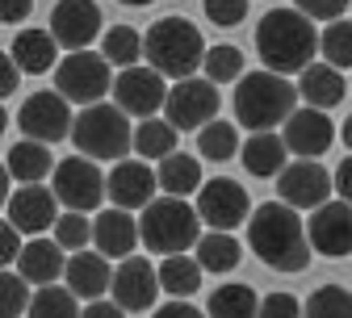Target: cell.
Segmentation results:
<instances>
[{
  "label": "cell",
  "mask_w": 352,
  "mask_h": 318,
  "mask_svg": "<svg viewBox=\"0 0 352 318\" xmlns=\"http://www.w3.org/2000/svg\"><path fill=\"white\" fill-rule=\"evenodd\" d=\"M248 243L273 272H302L315 255L311 235H306V222L285 201L256 205V214L248 222Z\"/></svg>",
  "instance_id": "obj_1"
},
{
  "label": "cell",
  "mask_w": 352,
  "mask_h": 318,
  "mask_svg": "<svg viewBox=\"0 0 352 318\" xmlns=\"http://www.w3.org/2000/svg\"><path fill=\"white\" fill-rule=\"evenodd\" d=\"M319 30L315 21L298 13V9H273L264 13L260 25H256V51L264 59V71H277V76H289V71H306L319 55Z\"/></svg>",
  "instance_id": "obj_2"
},
{
  "label": "cell",
  "mask_w": 352,
  "mask_h": 318,
  "mask_svg": "<svg viewBox=\"0 0 352 318\" xmlns=\"http://www.w3.org/2000/svg\"><path fill=\"white\" fill-rule=\"evenodd\" d=\"M298 113V84L277 71H248L235 84V117L252 134H273Z\"/></svg>",
  "instance_id": "obj_3"
},
{
  "label": "cell",
  "mask_w": 352,
  "mask_h": 318,
  "mask_svg": "<svg viewBox=\"0 0 352 318\" xmlns=\"http://www.w3.org/2000/svg\"><path fill=\"white\" fill-rule=\"evenodd\" d=\"M206 38L189 17H160L147 30V67H155L164 80H193L206 63Z\"/></svg>",
  "instance_id": "obj_4"
},
{
  "label": "cell",
  "mask_w": 352,
  "mask_h": 318,
  "mask_svg": "<svg viewBox=\"0 0 352 318\" xmlns=\"http://www.w3.org/2000/svg\"><path fill=\"white\" fill-rule=\"evenodd\" d=\"M201 214L197 205L181 201V197H155L143 218H139V231H143V247L147 251H160L164 260L168 255H185L189 247L201 243Z\"/></svg>",
  "instance_id": "obj_5"
},
{
  "label": "cell",
  "mask_w": 352,
  "mask_h": 318,
  "mask_svg": "<svg viewBox=\"0 0 352 318\" xmlns=\"http://www.w3.org/2000/svg\"><path fill=\"white\" fill-rule=\"evenodd\" d=\"M72 143L84 159H113L122 163L126 151L135 147V130H130V117L118 105H93L76 113V130Z\"/></svg>",
  "instance_id": "obj_6"
},
{
  "label": "cell",
  "mask_w": 352,
  "mask_h": 318,
  "mask_svg": "<svg viewBox=\"0 0 352 318\" xmlns=\"http://www.w3.org/2000/svg\"><path fill=\"white\" fill-rule=\"evenodd\" d=\"M113 71L101 51H76L55 67V93L67 97L72 105H105V93H113Z\"/></svg>",
  "instance_id": "obj_7"
},
{
  "label": "cell",
  "mask_w": 352,
  "mask_h": 318,
  "mask_svg": "<svg viewBox=\"0 0 352 318\" xmlns=\"http://www.w3.org/2000/svg\"><path fill=\"white\" fill-rule=\"evenodd\" d=\"M51 189L67 205V214H88V209H97L109 197V176H101L93 159L67 155V159L55 163V185Z\"/></svg>",
  "instance_id": "obj_8"
},
{
  "label": "cell",
  "mask_w": 352,
  "mask_h": 318,
  "mask_svg": "<svg viewBox=\"0 0 352 318\" xmlns=\"http://www.w3.org/2000/svg\"><path fill=\"white\" fill-rule=\"evenodd\" d=\"M17 126H21V139H34V143H59L76 130V113H72V101L59 97V93H30L17 109Z\"/></svg>",
  "instance_id": "obj_9"
},
{
  "label": "cell",
  "mask_w": 352,
  "mask_h": 318,
  "mask_svg": "<svg viewBox=\"0 0 352 318\" xmlns=\"http://www.w3.org/2000/svg\"><path fill=\"white\" fill-rule=\"evenodd\" d=\"M168 80L155 71V67H147V63H139V67H130V71H118V80H113V105L126 113V117H143V122H151L164 105H168Z\"/></svg>",
  "instance_id": "obj_10"
},
{
  "label": "cell",
  "mask_w": 352,
  "mask_h": 318,
  "mask_svg": "<svg viewBox=\"0 0 352 318\" xmlns=\"http://www.w3.org/2000/svg\"><path fill=\"white\" fill-rule=\"evenodd\" d=\"M336 193V172H327L319 159H294L277 176V197L289 209H323Z\"/></svg>",
  "instance_id": "obj_11"
},
{
  "label": "cell",
  "mask_w": 352,
  "mask_h": 318,
  "mask_svg": "<svg viewBox=\"0 0 352 318\" xmlns=\"http://www.w3.org/2000/svg\"><path fill=\"white\" fill-rule=\"evenodd\" d=\"M197 214H201V222L210 226V231L231 235L239 222H252V201H248L243 185H235V180H227V176H214L197 193Z\"/></svg>",
  "instance_id": "obj_12"
},
{
  "label": "cell",
  "mask_w": 352,
  "mask_h": 318,
  "mask_svg": "<svg viewBox=\"0 0 352 318\" xmlns=\"http://www.w3.org/2000/svg\"><path fill=\"white\" fill-rule=\"evenodd\" d=\"M214 113H218V88L206 76H193V80L172 84L168 105H164V117L176 130H206L214 122Z\"/></svg>",
  "instance_id": "obj_13"
},
{
  "label": "cell",
  "mask_w": 352,
  "mask_h": 318,
  "mask_svg": "<svg viewBox=\"0 0 352 318\" xmlns=\"http://www.w3.org/2000/svg\"><path fill=\"white\" fill-rule=\"evenodd\" d=\"M55 189H47V185H21L17 193H9V201H5V222L9 226H17L21 235H34V239H42V231H51V226L63 218V214H55Z\"/></svg>",
  "instance_id": "obj_14"
},
{
  "label": "cell",
  "mask_w": 352,
  "mask_h": 318,
  "mask_svg": "<svg viewBox=\"0 0 352 318\" xmlns=\"http://www.w3.org/2000/svg\"><path fill=\"white\" fill-rule=\"evenodd\" d=\"M101 30H105V21H101V9L93 5V0H59V5L51 9V34L72 55L84 51L93 38H105Z\"/></svg>",
  "instance_id": "obj_15"
},
{
  "label": "cell",
  "mask_w": 352,
  "mask_h": 318,
  "mask_svg": "<svg viewBox=\"0 0 352 318\" xmlns=\"http://www.w3.org/2000/svg\"><path fill=\"white\" fill-rule=\"evenodd\" d=\"M306 235L319 255H352V205L348 201H327L323 209H315L306 218Z\"/></svg>",
  "instance_id": "obj_16"
},
{
  "label": "cell",
  "mask_w": 352,
  "mask_h": 318,
  "mask_svg": "<svg viewBox=\"0 0 352 318\" xmlns=\"http://www.w3.org/2000/svg\"><path fill=\"white\" fill-rule=\"evenodd\" d=\"M155 189H160V176L147 168V159H122L113 163L109 172V201L113 209H147L155 201Z\"/></svg>",
  "instance_id": "obj_17"
},
{
  "label": "cell",
  "mask_w": 352,
  "mask_h": 318,
  "mask_svg": "<svg viewBox=\"0 0 352 318\" xmlns=\"http://www.w3.org/2000/svg\"><path fill=\"white\" fill-rule=\"evenodd\" d=\"M160 293V268H151V260L130 255L113 268V302L122 310H151Z\"/></svg>",
  "instance_id": "obj_18"
},
{
  "label": "cell",
  "mask_w": 352,
  "mask_h": 318,
  "mask_svg": "<svg viewBox=\"0 0 352 318\" xmlns=\"http://www.w3.org/2000/svg\"><path fill=\"white\" fill-rule=\"evenodd\" d=\"M143 243V231H139V218H130L126 209H101L93 218V247L105 255V260H130L135 247Z\"/></svg>",
  "instance_id": "obj_19"
},
{
  "label": "cell",
  "mask_w": 352,
  "mask_h": 318,
  "mask_svg": "<svg viewBox=\"0 0 352 318\" xmlns=\"http://www.w3.org/2000/svg\"><path fill=\"white\" fill-rule=\"evenodd\" d=\"M281 139H285L289 151H298V159H319L336 139V126L323 109H298L281 126Z\"/></svg>",
  "instance_id": "obj_20"
},
{
  "label": "cell",
  "mask_w": 352,
  "mask_h": 318,
  "mask_svg": "<svg viewBox=\"0 0 352 318\" xmlns=\"http://www.w3.org/2000/svg\"><path fill=\"white\" fill-rule=\"evenodd\" d=\"M63 285L84 302H101L105 293H113V268H109V260L101 251H76L67 260Z\"/></svg>",
  "instance_id": "obj_21"
},
{
  "label": "cell",
  "mask_w": 352,
  "mask_h": 318,
  "mask_svg": "<svg viewBox=\"0 0 352 318\" xmlns=\"http://www.w3.org/2000/svg\"><path fill=\"white\" fill-rule=\"evenodd\" d=\"M67 260L72 255H63V247L55 243V239H30L25 243V251H21V260H17V272L30 281V285H55L63 272H67Z\"/></svg>",
  "instance_id": "obj_22"
},
{
  "label": "cell",
  "mask_w": 352,
  "mask_h": 318,
  "mask_svg": "<svg viewBox=\"0 0 352 318\" xmlns=\"http://www.w3.org/2000/svg\"><path fill=\"white\" fill-rule=\"evenodd\" d=\"M5 172L9 180H21V185H38L55 172V159H51V147L47 143H34V139H17L9 151H5Z\"/></svg>",
  "instance_id": "obj_23"
},
{
  "label": "cell",
  "mask_w": 352,
  "mask_h": 318,
  "mask_svg": "<svg viewBox=\"0 0 352 318\" xmlns=\"http://www.w3.org/2000/svg\"><path fill=\"white\" fill-rule=\"evenodd\" d=\"M298 97L306 101V109H331L344 101V76L331 63H311L298 76Z\"/></svg>",
  "instance_id": "obj_24"
},
{
  "label": "cell",
  "mask_w": 352,
  "mask_h": 318,
  "mask_svg": "<svg viewBox=\"0 0 352 318\" xmlns=\"http://www.w3.org/2000/svg\"><path fill=\"white\" fill-rule=\"evenodd\" d=\"M9 55L17 59V67H21V71L42 76V71H51V67H55L59 42H55V34H51V30H21V34L13 38Z\"/></svg>",
  "instance_id": "obj_25"
},
{
  "label": "cell",
  "mask_w": 352,
  "mask_h": 318,
  "mask_svg": "<svg viewBox=\"0 0 352 318\" xmlns=\"http://www.w3.org/2000/svg\"><path fill=\"white\" fill-rule=\"evenodd\" d=\"M155 176H160V189H164V197H181V201H189V193H201V159H193L189 151H176V155H168L160 168H155Z\"/></svg>",
  "instance_id": "obj_26"
},
{
  "label": "cell",
  "mask_w": 352,
  "mask_h": 318,
  "mask_svg": "<svg viewBox=\"0 0 352 318\" xmlns=\"http://www.w3.org/2000/svg\"><path fill=\"white\" fill-rule=\"evenodd\" d=\"M285 155H289V147H285L281 134H252L243 143V151H239V159H243V168L252 176H281L289 168Z\"/></svg>",
  "instance_id": "obj_27"
},
{
  "label": "cell",
  "mask_w": 352,
  "mask_h": 318,
  "mask_svg": "<svg viewBox=\"0 0 352 318\" xmlns=\"http://www.w3.org/2000/svg\"><path fill=\"white\" fill-rule=\"evenodd\" d=\"M101 55H105L109 67H118V71L139 67V59L147 55V34H139L135 25H113V30H105V38H101Z\"/></svg>",
  "instance_id": "obj_28"
},
{
  "label": "cell",
  "mask_w": 352,
  "mask_h": 318,
  "mask_svg": "<svg viewBox=\"0 0 352 318\" xmlns=\"http://www.w3.org/2000/svg\"><path fill=\"white\" fill-rule=\"evenodd\" d=\"M197 264H201V272H235L239 268V260H243V247H239V239L235 235H223V231H206L201 235V243H197V255H193Z\"/></svg>",
  "instance_id": "obj_29"
},
{
  "label": "cell",
  "mask_w": 352,
  "mask_h": 318,
  "mask_svg": "<svg viewBox=\"0 0 352 318\" xmlns=\"http://www.w3.org/2000/svg\"><path fill=\"white\" fill-rule=\"evenodd\" d=\"M160 289L172 293V302H189L201 289V264L189 255H168L160 260Z\"/></svg>",
  "instance_id": "obj_30"
},
{
  "label": "cell",
  "mask_w": 352,
  "mask_h": 318,
  "mask_svg": "<svg viewBox=\"0 0 352 318\" xmlns=\"http://www.w3.org/2000/svg\"><path fill=\"white\" fill-rule=\"evenodd\" d=\"M176 130L168 117H151V122H139V130H135V151H139V159H168V155H176Z\"/></svg>",
  "instance_id": "obj_31"
},
{
  "label": "cell",
  "mask_w": 352,
  "mask_h": 318,
  "mask_svg": "<svg viewBox=\"0 0 352 318\" xmlns=\"http://www.w3.org/2000/svg\"><path fill=\"white\" fill-rule=\"evenodd\" d=\"M210 318H260V302L248 285H218L206 302Z\"/></svg>",
  "instance_id": "obj_32"
},
{
  "label": "cell",
  "mask_w": 352,
  "mask_h": 318,
  "mask_svg": "<svg viewBox=\"0 0 352 318\" xmlns=\"http://www.w3.org/2000/svg\"><path fill=\"white\" fill-rule=\"evenodd\" d=\"M197 151H201V159H210V163H227L231 155L243 151V147H239V130H235L231 122H223V117H214L206 130H197Z\"/></svg>",
  "instance_id": "obj_33"
},
{
  "label": "cell",
  "mask_w": 352,
  "mask_h": 318,
  "mask_svg": "<svg viewBox=\"0 0 352 318\" xmlns=\"http://www.w3.org/2000/svg\"><path fill=\"white\" fill-rule=\"evenodd\" d=\"M302 318H352V289L323 285L302 302Z\"/></svg>",
  "instance_id": "obj_34"
},
{
  "label": "cell",
  "mask_w": 352,
  "mask_h": 318,
  "mask_svg": "<svg viewBox=\"0 0 352 318\" xmlns=\"http://www.w3.org/2000/svg\"><path fill=\"white\" fill-rule=\"evenodd\" d=\"M201 71H206V80H210V84H231V80H243V76H248V71H243V51H239V47H231V42H218V47H210V51H206Z\"/></svg>",
  "instance_id": "obj_35"
},
{
  "label": "cell",
  "mask_w": 352,
  "mask_h": 318,
  "mask_svg": "<svg viewBox=\"0 0 352 318\" xmlns=\"http://www.w3.org/2000/svg\"><path fill=\"white\" fill-rule=\"evenodd\" d=\"M319 55H323V63H331L336 71L352 67V17L323 25V38H319Z\"/></svg>",
  "instance_id": "obj_36"
},
{
  "label": "cell",
  "mask_w": 352,
  "mask_h": 318,
  "mask_svg": "<svg viewBox=\"0 0 352 318\" xmlns=\"http://www.w3.org/2000/svg\"><path fill=\"white\" fill-rule=\"evenodd\" d=\"M80 297L63 285H47V289H38L34 293V306H30V318H84V310L76 306Z\"/></svg>",
  "instance_id": "obj_37"
},
{
  "label": "cell",
  "mask_w": 352,
  "mask_h": 318,
  "mask_svg": "<svg viewBox=\"0 0 352 318\" xmlns=\"http://www.w3.org/2000/svg\"><path fill=\"white\" fill-rule=\"evenodd\" d=\"M30 306H34L30 281L21 272L5 268V277H0V318H21V314H30Z\"/></svg>",
  "instance_id": "obj_38"
},
{
  "label": "cell",
  "mask_w": 352,
  "mask_h": 318,
  "mask_svg": "<svg viewBox=\"0 0 352 318\" xmlns=\"http://www.w3.org/2000/svg\"><path fill=\"white\" fill-rule=\"evenodd\" d=\"M88 239H93V226H88L84 214H63L55 222V243L63 251H80V247H88Z\"/></svg>",
  "instance_id": "obj_39"
},
{
  "label": "cell",
  "mask_w": 352,
  "mask_h": 318,
  "mask_svg": "<svg viewBox=\"0 0 352 318\" xmlns=\"http://www.w3.org/2000/svg\"><path fill=\"white\" fill-rule=\"evenodd\" d=\"M294 9L306 13L311 21H344V13L352 9V0H294Z\"/></svg>",
  "instance_id": "obj_40"
},
{
  "label": "cell",
  "mask_w": 352,
  "mask_h": 318,
  "mask_svg": "<svg viewBox=\"0 0 352 318\" xmlns=\"http://www.w3.org/2000/svg\"><path fill=\"white\" fill-rule=\"evenodd\" d=\"M206 17L214 25H239L248 17V0H206Z\"/></svg>",
  "instance_id": "obj_41"
},
{
  "label": "cell",
  "mask_w": 352,
  "mask_h": 318,
  "mask_svg": "<svg viewBox=\"0 0 352 318\" xmlns=\"http://www.w3.org/2000/svg\"><path fill=\"white\" fill-rule=\"evenodd\" d=\"M260 318H302V302L294 293H269L260 297Z\"/></svg>",
  "instance_id": "obj_42"
},
{
  "label": "cell",
  "mask_w": 352,
  "mask_h": 318,
  "mask_svg": "<svg viewBox=\"0 0 352 318\" xmlns=\"http://www.w3.org/2000/svg\"><path fill=\"white\" fill-rule=\"evenodd\" d=\"M21 251H25V247H21V231L5 222V226H0V264L13 268V264L21 260Z\"/></svg>",
  "instance_id": "obj_43"
},
{
  "label": "cell",
  "mask_w": 352,
  "mask_h": 318,
  "mask_svg": "<svg viewBox=\"0 0 352 318\" xmlns=\"http://www.w3.org/2000/svg\"><path fill=\"white\" fill-rule=\"evenodd\" d=\"M17 84H21V67H17L13 55H5V59H0V93L13 97V93H17Z\"/></svg>",
  "instance_id": "obj_44"
},
{
  "label": "cell",
  "mask_w": 352,
  "mask_h": 318,
  "mask_svg": "<svg viewBox=\"0 0 352 318\" xmlns=\"http://www.w3.org/2000/svg\"><path fill=\"white\" fill-rule=\"evenodd\" d=\"M30 9H34V0H0V21H5V25H17V21L30 17Z\"/></svg>",
  "instance_id": "obj_45"
},
{
  "label": "cell",
  "mask_w": 352,
  "mask_h": 318,
  "mask_svg": "<svg viewBox=\"0 0 352 318\" xmlns=\"http://www.w3.org/2000/svg\"><path fill=\"white\" fill-rule=\"evenodd\" d=\"M155 318H210L206 310H197L193 302H168V306H160L155 310Z\"/></svg>",
  "instance_id": "obj_46"
},
{
  "label": "cell",
  "mask_w": 352,
  "mask_h": 318,
  "mask_svg": "<svg viewBox=\"0 0 352 318\" xmlns=\"http://www.w3.org/2000/svg\"><path fill=\"white\" fill-rule=\"evenodd\" d=\"M336 193H340V201L352 205V155H344L336 168Z\"/></svg>",
  "instance_id": "obj_47"
},
{
  "label": "cell",
  "mask_w": 352,
  "mask_h": 318,
  "mask_svg": "<svg viewBox=\"0 0 352 318\" xmlns=\"http://www.w3.org/2000/svg\"><path fill=\"white\" fill-rule=\"evenodd\" d=\"M84 318H126V310L118 302H88L84 306Z\"/></svg>",
  "instance_id": "obj_48"
},
{
  "label": "cell",
  "mask_w": 352,
  "mask_h": 318,
  "mask_svg": "<svg viewBox=\"0 0 352 318\" xmlns=\"http://www.w3.org/2000/svg\"><path fill=\"white\" fill-rule=\"evenodd\" d=\"M340 139H344V147L352 151V117H344V126H340Z\"/></svg>",
  "instance_id": "obj_49"
},
{
  "label": "cell",
  "mask_w": 352,
  "mask_h": 318,
  "mask_svg": "<svg viewBox=\"0 0 352 318\" xmlns=\"http://www.w3.org/2000/svg\"><path fill=\"white\" fill-rule=\"evenodd\" d=\"M118 5H130V9H143V5H151V0H118Z\"/></svg>",
  "instance_id": "obj_50"
},
{
  "label": "cell",
  "mask_w": 352,
  "mask_h": 318,
  "mask_svg": "<svg viewBox=\"0 0 352 318\" xmlns=\"http://www.w3.org/2000/svg\"><path fill=\"white\" fill-rule=\"evenodd\" d=\"M348 13H352V9H348Z\"/></svg>",
  "instance_id": "obj_51"
}]
</instances>
